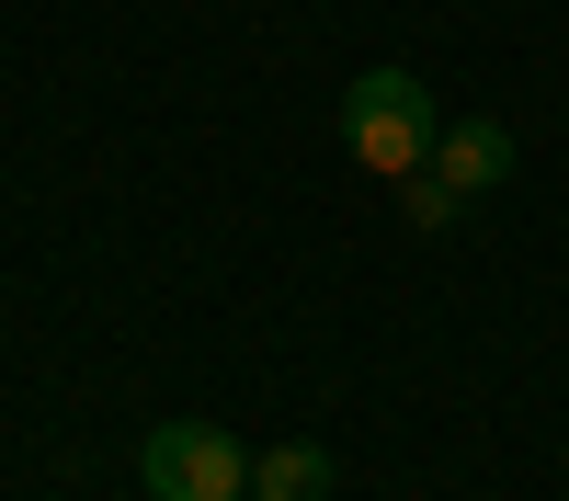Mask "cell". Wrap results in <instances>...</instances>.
Listing matches in <instances>:
<instances>
[{"instance_id":"cell-1","label":"cell","mask_w":569,"mask_h":501,"mask_svg":"<svg viewBox=\"0 0 569 501\" xmlns=\"http://www.w3.org/2000/svg\"><path fill=\"white\" fill-rule=\"evenodd\" d=\"M433 91H421L410 69H353V91H342V149L376 171V182H410L421 160H433Z\"/></svg>"},{"instance_id":"cell-2","label":"cell","mask_w":569,"mask_h":501,"mask_svg":"<svg viewBox=\"0 0 569 501\" xmlns=\"http://www.w3.org/2000/svg\"><path fill=\"white\" fill-rule=\"evenodd\" d=\"M137 479H149V501H251V455L217 422H160L137 444Z\"/></svg>"},{"instance_id":"cell-3","label":"cell","mask_w":569,"mask_h":501,"mask_svg":"<svg viewBox=\"0 0 569 501\" xmlns=\"http://www.w3.org/2000/svg\"><path fill=\"white\" fill-rule=\"evenodd\" d=\"M512 160H525V149H512V126H501V114H445V126H433V160H421V171H445L456 194L479 206V194H501V182H512Z\"/></svg>"},{"instance_id":"cell-4","label":"cell","mask_w":569,"mask_h":501,"mask_svg":"<svg viewBox=\"0 0 569 501\" xmlns=\"http://www.w3.org/2000/svg\"><path fill=\"white\" fill-rule=\"evenodd\" d=\"M251 501H330V444H273V455H251Z\"/></svg>"},{"instance_id":"cell-5","label":"cell","mask_w":569,"mask_h":501,"mask_svg":"<svg viewBox=\"0 0 569 501\" xmlns=\"http://www.w3.org/2000/svg\"><path fill=\"white\" fill-rule=\"evenodd\" d=\"M399 206H410V228H456V217H467V194H456L445 171H410V182H399Z\"/></svg>"}]
</instances>
